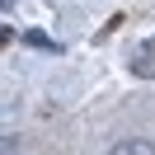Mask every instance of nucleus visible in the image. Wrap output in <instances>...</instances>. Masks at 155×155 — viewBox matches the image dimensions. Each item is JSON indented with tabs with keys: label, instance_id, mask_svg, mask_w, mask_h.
I'll return each instance as SVG.
<instances>
[{
	"label": "nucleus",
	"instance_id": "1",
	"mask_svg": "<svg viewBox=\"0 0 155 155\" xmlns=\"http://www.w3.org/2000/svg\"><path fill=\"white\" fill-rule=\"evenodd\" d=\"M28 47H38V52H61L57 42L47 38V33H28Z\"/></svg>",
	"mask_w": 155,
	"mask_h": 155
},
{
	"label": "nucleus",
	"instance_id": "2",
	"mask_svg": "<svg viewBox=\"0 0 155 155\" xmlns=\"http://www.w3.org/2000/svg\"><path fill=\"white\" fill-rule=\"evenodd\" d=\"M117 150H155L150 141H117Z\"/></svg>",
	"mask_w": 155,
	"mask_h": 155
},
{
	"label": "nucleus",
	"instance_id": "3",
	"mask_svg": "<svg viewBox=\"0 0 155 155\" xmlns=\"http://www.w3.org/2000/svg\"><path fill=\"white\" fill-rule=\"evenodd\" d=\"M5 42H10V28H5V24H0V47H5Z\"/></svg>",
	"mask_w": 155,
	"mask_h": 155
}]
</instances>
